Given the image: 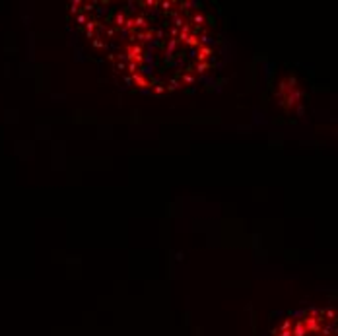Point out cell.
Instances as JSON below:
<instances>
[{"mask_svg": "<svg viewBox=\"0 0 338 336\" xmlns=\"http://www.w3.org/2000/svg\"><path fill=\"white\" fill-rule=\"evenodd\" d=\"M278 336H338V311L311 309L293 321H286Z\"/></svg>", "mask_w": 338, "mask_h": 336, "instance_id": "obj_1", "label": "cell"}]
</instances>
